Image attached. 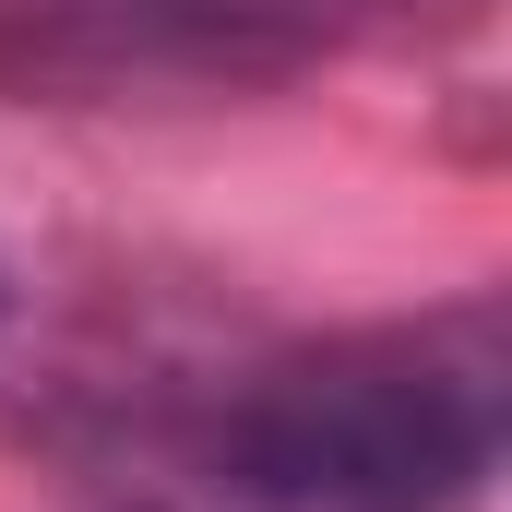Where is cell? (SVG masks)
Returning a JSON list of instances; mask_svg holds the SVG:
<instances>
[{
  "label": "cell",
  "mask_w": 512,
  "mask_h": 512,
  "mask_svg": "<svg viewBox=\"0 0 512 512\" xmlns=\"http://www.w3.org/2000/svg\"><path fill=\"white\" fill-rule=\"evenodd\" d=\"M512 417L501 298L298 334L239 370L143 382L84 429L120 512H489Z\"/></svg>",
  "instance_id": "1"
},
{
  "label": "cell",
  "mask_w": 512,
  "mask_h": 512,
  "mask_svg": "<svg viewBox=\"0 0 512 512\" xmlns=\"http://www.w3.org/2000/svg\"><path fill=\"white\" fill-rule=\"evenodd\" d=\"M382 24V0H0V72H274Z\"/></svg>",
  "instance_id": "2"
},
{
  "label": "cell",
  "mask_w": 512,
  "mask_h": 512,
  "mask_svg": "<svg viewBox=\"0 0 512 512\" xmlns=\"http://www.w3.org/2000/svg\"><path fill=\"white\" fill-rule=\"evenodd\" d=\"M12 310H24V286H12V262H0V334H12Z\"/></svg>",
  "instance_id": "3"
}]
</instances>
